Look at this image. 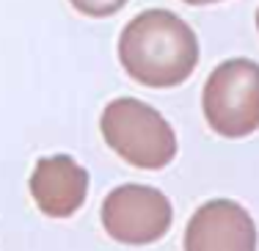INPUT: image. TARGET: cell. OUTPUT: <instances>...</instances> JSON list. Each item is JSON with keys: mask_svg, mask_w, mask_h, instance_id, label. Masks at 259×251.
I'll use <instances>...</instances> for the list:
<instances>
[{"mask_svg": "<svg viewBox=\"0 0 259 251\" xmlns=\"http://www.w3.org/2000/svg\"><path fill=\"white\" fill-rule=\"evenodd\" d=\"M102 138L121 160L135 169L157 171L177 157V133L160 111L135 100L116 97L100 119Z\"/></svg>", "mask_w": 259, "mask_h": 251, "instance_id": "2", "label": "cell"}, {"mask_svg": "<svg viewBox=\"0 0 259 251\" xmlns=\"http://www.w3.org/2000/svg\"><path fill=\"white\" fill-rule=\"evenodd\" d=\"M188 6H209V3H221V0H182Z\"/></svg>", "mask_w": 259, "mask_h": 251, "instance_id": "8", "label": "cell"}, {"mask_svg": "<svg viewBox=\"0 0 259 251\" xmlns=\"http://www.w3.org/2000/svg\"><path fill=\"white\" fill-rule=\"evenodd\" d=\"M72 9H77L80 14L94 17V20H102V17H110L116 11H121L130 0H69Z\"/></svg>", "mask_w": 259, "mask_h": 251, "instance_id": "7", "label": "cell"}, {"mask_svg": "<svg viewBox=\"0 0 259 251\" xmlns=\"http://www.w3.org/2000/svg\"><path fill=\"white\" fill-rule=\"evenodd\" d=\"M119 61L135 83L174 89L199 66V39L174 11L149 9L133 17L121 30Z\"/></svg>", "mask_w": 259, "mask_h": 251, "instance_id": "1", "label": "cell"}, {"mask_svg": "<svg viewBox=\"0 0 259 251\" xmlns=\"http://www.w3.org/2000/svg\"><path fill=\"white\" fill-rule=\"evenodd\" d=\"M28 188L45 216L69 218L85 204L89 171L69 155H50L33 166Z\"/></svg>", "mask_w": 259, "mask_h": 251, "instance_id": "6", "label": "cell"}, {"mask_svg": "<svg viewBox=\"0 0 259 251\" xmlns=\"http://www.w3.org/2000/svg\"><path fill=\"white\" fill-rule=\"evenodd\" d=\"M204 119L218 136L245 138L259 130V64L229 58L209 72L201 91Z\"/></svg>", "mask_w": 259, "mask_h": 251, "instance_id": "3", "label": "cell"}, {"mask_svg": "<svg viewBox=\"0 0 259 251\" xmlns=\"http://www.w3.org/2000/svg\"><path fill=\"white\" fill-rule=\"evenodd\" d=\"M251 213L232 199L204 201L185 226V251H256Z\"/></svg>", "mask_w": 259, "mask_h": 251, "instance_id": "5", "label": "cell"}, {"mask_svg": "<svg viewBox=\"0 0 259 251\" xmlns=\"http://www.w3.org/2000/svg\"><path fill=\"white\" fill-rule=\"evenodd\" d=\"M256 33H259V11H256Z\"/></svg>", "mask_w": 259, "mask_h": 251, "instance_id": "9", "label": "cell"}, {"mask_svg": "<svg viewBox=\"0 0 259 251\" xmlns=\"http://www.w3.org/2000/svg\"><path fill=\"white\" fill-rule=\"evenodd\" d=\"M102 226L116 243L149 246L168 235L174 221V207L168 196L152 185H119L102 201Z\"/></svg>", "mask_w": 259, "mask_h": 251, "instance_id": "4", "label": "cell"}]
</instances>
